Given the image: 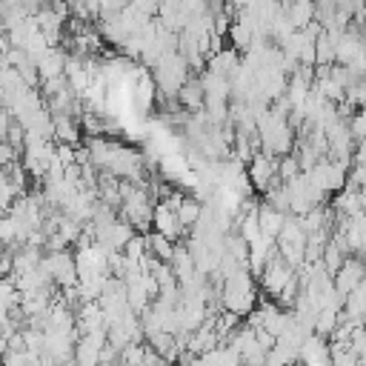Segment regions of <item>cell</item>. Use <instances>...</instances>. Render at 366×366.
Masks as SVG:
<instances>
[{"mask_svg":"<svg viewBox=\"0 0 366 366\" xmlns=\"http://www.w3.org/2000/svg\"><path fill=\"white\" fill-rule=\"evenodd\" d=\"M329 366H360V363H357V355L352 349H337V352H332Z\"/></svg>","mask_w":366,"mask_h":366,"instance_id":"cell-31","label":"cell"},{"mask_svg":"<svg viewBox=\"0 0 366 366\" xmlns=\"http://www.w3.org/2000/svg\"><path fill=\"white\" fill-rule=\"evenodd\" d=\"M152 226H154V232H160V234H163V237H169L172 243H177L180 237H186V234H189V229H183V226H180V220H177L174 209H172L166 200L154 203V212H152Z\"/></svg>","mask_w":366,"mask_h":366,"instance_id":"cell-10","label":"cell"},{"mask_svg":"<svg viewBox=\"0 0 366 366\" xmlns=\"http://www.w3.org/2000/svg\"><path fill=\"white\" fill-rule=\"evenodd\" d=\"M343 260H346V254L340 252V246L329 240V243L323 246V252H320V263H323V269H326L329 274H335V272L340 269V263H343Z\"/></svg>","mask_w":366,"mask_h":366,"instance_id":"cell-27","label":"cell"},{"mask_svg":"<svg viewBox=\"0 0 366 366\" xmlns=\"http://www.w3.org/2000/svg\"><path fill=\"white\" fill-rule=\"evenodd\" d=\"M146 246H149V254H154L157 260H163V263L172 260L174 243H172L169 237H163L160 232H146Z\"/></svg>","mask_w":366,"mask_h":366,"instance_id":"cell-25","label":"cell"},{"mask_svg":"<svg viewBox=\"0 0 366 366\" xmlns=\"http://www.w3.org/2000/svg\"><path fill=\"white\" fill-rule=\"evenodd\" d=\"M346 174H349V166L346 163H340V160H329V157H323V160H317L309 172H306V177L312 180V186H317L320 192H340L343 186H346Z\"/></svg>","mask_w":366,"mask_h":366,"instance_id":"cell-5","label":"cell"},{"mask_svg":"<svg viewBox=\"0 0 366 366\" xmlns=\"http://www.w3.org/2000/svg\"><path fill=\"white\" fill-rule=\"evenodd\" d=\"M363 274H366V263L360 260V257H355V254H349L343 263H340V269L332 274V283H335V292L340 295V297H346L352 289H357V283L363 280Z\"/></svg>","mask_w":366,"mask_h":366,"instance_id":"cell-9","label":"cell"},{"mask_svg":"<svg viewBox=\"0 0 366 366\" xmlns=\"http://www.w3.org/2000/svg\"><path fill=\"white\" fill-rule=\"evenodd\" d=\"M169 266H172V272H174V277H177V286L189 283V280H194V277L200 274V272L194 269V260H192L189 249H186V246H177V243H174V252H172Z\"/></svg>","mask_w":366,"mask_h":366,"instance_id":"cell-16","label":"cell"},{"mask_svg":"<svg viewBox=\"0 0 366 366\" xmlns=\"http://www.w3.org/2000/svg\"><path fill=\"white\" fill-rule=\"evenodd\" d=\"M297 174H300L297 157H295V154H280V157H277V180H280V183H289V180L297 177Z\"/></svg>","mask_w":366,"mask_h":366,"instance_id":"cell-28","label":"cell"},{"mask_svg":"<svg viewBox=\"0 0 366 366\" xmlns=\"http://www.w3.org/2000/svg\"><path fill=\"white\" fill-rule=\"evenodd\" d=\"M203 100H206V94H203L200 77H186L183 86L177 89V103H180V109H186V112H200V109H203Z\"/></svg>","mask_w":366,"mask_h":366,"instance_id":"cell-15","label":"cell"},{"mask_svg":"<svg viewBox=\"0 0 366 366\" xmlns=\"http://www.w3.org/2000/svg\"><path fill=\"white\" fill-rule=\"evenodd\" d=\"M283 3H286V0H283Z\"/></svg>","mask_w":366,"mask_h":366,"instance_id":"cell-39","label":"cell"},{"mask_svg":"<svg viewBox=\"0 0 366 366\" xmlns=\"http://www.w3.org/2000/svg\"><path fill=\"white\" fill-rule=\"evenodd\" d=\"M51 123H54V140L57 143L77 146V137H80L77 117H71V114H51Z\"/></svg>","mask_w":366,"mask_h":366,"instance_id":"cell-21","label":"cell"},{"mask_svg":"<svg viewBox=\"0 0 366 366\" xmlns=\"http://www.w3.org/2000/svg\"><path fill=\"white\" fill-rule=\"evenodd\" d=\"M346 126H349V134H352V140H355V143L366 140V112H363V109H360V112H355V114L346 120Z\"/></svg>","mask_w":366,"mask_h":366,"instance_id":"cell-29","label":"cell"},{"mask_svg":"<svg viewBox=\"0 0 366 366\" xmlns=\"http://www.w3.org/2000/svg\"><path fill=\"white\" fill-rule=\"evenodd\" d=\"M335 63V40L320 31L315 37V66H332Z\"/></svg>","mask_w":366,"mask_h":366,"instance_id":"cell-26","label":"cell"},{"mask_svg":"<svg viewBox=\"0 0 366 366\" xmlns=\"http://www.w3.org/2000/svg\"><path fill=\"white\" fill-rule=\"evenodd\" d=\"M40 266L46 269V274L51 277V283H57L60 289H66V286H74V283H77L74 252H69V249H57V252L43 254Z\"/></svg>","mask_w":366,"mask_h":366,"instance_id":"cell-6","label":"cell"},{"mask_svg":"<svg viewBox=\"0 0 366 366\" xmlns=\"http://www.w3.org/2000/svg\"><path fill=\"white\" fill-rule=\"evenodd\" d=\"M206 69L214 71V74H220V77H229V80H232L234 71L240 69V51H237V49H217V51L209 54Z\"/></svg>","mask_w":366,"mask_h":366,"instance_id":"cell-14","label":"cell"},{"mask_svg":"<svg viewBox=\"0 0 366 366\" xmlns=\"http://www.w3.org/2000/svg\"><path fill=\"white\" fill-rule=\"evenodd\" d=\"M254 340H257V343H260V346H263V349L269 352V349L274 346V340H277V337H274L272 332H266L263 326H257V329H254Z\"/></svg>","mask_w":366,"mask_h":366,"instance_id":"cell-32","label":"cell"},{"mask_svg":"<svg viewBox=\"0 0 366 366\" xmlns=\"http://www.w3.org/2000/svg\"><path fill=\"white\" fill-rule=\"evenodd\" d=\"M120 217L126 223H132L137 232H146L152 226V212H154V200L152 194L143 189V186H134L132 180L129 183H120Z\"/></svg>","mask_w":366,"mask_h":366,"instance_id":"cell-4","label":"cell"},{"mask_svg":"<svg viewBox=\"0 0 366 366\" xmlns=\"http://www.w3.org/2000/svg\"><path fill=\"white\" fill-rule=\"evenodd\" d=\"M257 140H260V152L280 157L295 149V129L289 126L283 112L269 106L266 112L257 114Z\"/></svg>","mask_w":366,"mask_h":366,"instance_id":"cell-1","label":"cell"},{"mask_svg":"<svg viewBox=\"0 0 366 366\" xmlns=\"http://www.w3.org/2000/svg\"><path fill=\"white\" fill-rule=\"evenodd\" d=\"M6 51H9V37H6V34H0V57H3Z\"/></svg>","mask_w":366,"mask_h":366,"instance_id":"cell-34","label":"cell"},{"mask_svg":"<svg viewBox=\"0 0 366 366\" xmlns=\"http://www.w3.org/2000/svg\"><path fill=\"white\" fill-rule=\"evenodd\" d=\"M315 3H317V0H315Z\"/></svg>","mask_w":366,"mask_h":366,"instance_id":"cell-38","label":"cell"},{"mask_svg":"<svg viewBox=\"0 0 366 366\" xmlns=\"http://www.w3.org/2000/svg\"><path fill=\"white\" fill-rule=\"evenodd\" d=\"M220 306L226 312H234L237 317H246L257 306V289H254L252 272L246 266L223 277V283H220Z\"/></svg>","mask_w":366,"mask_h":366,"instance_id":"cell-2","label":"cell"},{"mask_svg":"<svg viewBox=\"0 0 366 366\" xmlns=\"http://www.w3.org/2000/svg\"><path fill=\"white\" fill-rule=\"evenodd\" d=\"M337 320H340V309H335V306H320V309H317V317H315V335L332 337Z\"/></svg>","mask_w":366,"mask_h":366,"instance_id":"cell-24","label":"cell"},{"mask_svg":"<svg viewBox=\"0 0 366 366\" xmlns=\"http://www.w3.org/2000/svg\"><path fill=\"white\" fill-rule=\"evenodd\" d=\"M200 212H203V203H200V197H194V194L180 197V203L174 206V214H177V220H180L183 229H192V226L197 223Z\"/></svg>","mask_w":366,"mask_h":366,"instance_id":"cell-22","label":"cell"},{"mask_svg":"<svg viewBox=\"0 0 366 366\" xmlns=\"http://www.w3.org/2000/svg\"><path fill=\"white\" fill-rule=\"evenodd\" d=\"M97 31H100V37H103L106 43H114V46H120V43L129 37V29L123 26L120 11H114V14H100V17H97Z\"/></svg>","mask_w":366,"mask_h":366,"instance_id":"cell-18","label":"cell"},{"mask_svg":"<svg viewBox=\"0 0 366 366\" xmlns=\"http://www.w3.org/2000/svg\"><path fill=\"white\" fill-rule=\"evenodd\" d=\"M292 272H295V269H292V266H289V263L274 252V254L266 260V266L260 269V274H257V277H260L263 292H266V295H272V297H277V292L286 286V280L292 277Z\"/></svg>","mask_w":366,"mask_h":366,"instance_id":"cell-8","label":"cell"},{"mask_svg":"<svg viewBox=\"0 0 366 366\" xmlns=\"http://www.w3.org/2000/svg\"><path fill=\"white\" fill-rule=\"evenodd\" d=\"M154 366H174V363H172V360H163V357H160V360H157Z\"/></svg>","mask_w":366,"mask_h":366,"instance_id":"cell-35","label":"cell"},{"mask_svg":"<svg viewBox=\"0 0 366 366\" xmlns=\"http://www.w3.org/2000/svg\"><path fill=\"white\" fill-rule=\"evenodd\" d=\"M34 20H37L40 34L49 40V46H57V40L63 37V20H66V17H60V14L49 6V9H43V11H37Z\"/></svg>","mask_w":366,"mask_h":366,"instance_id":"cell-17","label":"cell"},{"mask_svg":"<svg viewBox=\"0 0 366 366\" xmlns=\"http://www.w3.org/2000/svg\"><path fill=\"white\" fill-rule=\"evenodd\" d=\"M246 174H249V183L252 189L257 192H266L272 183H277V160L274 154L269 152H254L246 163Z\"/></svg>","mask_w":366,"mask_h":366,"instance_id":"cell-7","label":"cell"},{"mask_svg":"<svg viewBox=\"0 0 366 366\" xmlns=\"http://www.w3.org/2000/svg\"><path fill=\"white\" fill-rule=\"evenodd\" d=\"M200 83H203V94H206L203 106H220V103H229L232 100V83H229V77H220V74L203 69L200 71Z\"/></svg>","mask_w":366,"mask_h":366,"instance_id":"cell-11","label":"cell"},{"mask_svg":"<svg viewBox=\"0 0 366 366\" xmlns=\"http://www.w3.org/2000/svg\"><path fill=\"white\" fill-rule=\"evenodd\" d=\"M66 57H69V54H66L63 49L49 46V49L34 60L40 83H43V80H51V77H60V74H63V69H66Z\"/></svg>","mask_w":366,"mask_h":366,"instance_id":"cell-13","label":"cell"},{"mask_svg":"<svg viewBox=\"0 0 366 366\" xmlns=\"http://www.w3.org/2000/svg\"><path fill=\"white\" fill-rule=\"evenodd\" d=\"M51 289L49 286H40V289H29V292H20V300H17V306H20V312L31 320V317H40L49 306H51Z\"/></svg>","mask_w":366,"mask_h":366,"instance_id":"cell-12","label":"cell"},{"mask_svg":"<svg viewBox=\"0 0 366 366\" xmlns=\"http://www.w3.org/2000/svg\"><path fill=\"white\" fill-rule=\"evenodd\" d=\"M283 11H286V17L295 29H303L315 20V0H286Z\"/></svg>","mask_w":366,"mask_h":366,"instance_id":"cell-20","label":"cell"},{"mask_svg":"<svg viewBox=\"0 0 366 366\" xmlns=\"http://www.w3.org/2000/svg\"><path fill=\"white\" fill-rule=\"evenodd\" d=\"M23 140H26V132H23V126H20L17 120H11V126H9V132H6V143H9L11 149L23 152Z\"/></svg>","mask_w":366,"mask_h":366,"instance_id":"cell-30","label":"cell"},{"mask_svg":"<svg viewBox=\"0 0 366 366\" xmlns=\"http://www.w3.org/2000/svg\"><path fill=\"white\" fill-rule=\"evenodd\" d=\"M229 40H232V49H237V51L243 54V51L252 46L254 31H252V26H249L243 17H234L232 26H229Z\"/></svg>","mask_w":366,"mask_h":366,"instance_id":"cell-23","label":"cell"},{"mask_svg":"<svg viewBox=\"0 0 366 366\" xmlns=\"http://www.w3.org/2000/svg\"><path fill=\"white\" fill-rule=\"evenodd\" d=\"M9 126H11V114H9V109L3 106V109H0V140H6Z\"/></svg>","mask_w":366,"mask_h":366,"instance_id":"cell-33","label":"cell"},{"mask_svg":"<svg viewBox=\"0 0 366 366\" xmlns=\"http://www.w3.org/2000/svg\"><path fill=\"white\" fill-rule=\"evenodd\" d=\"M357 254H360V260H363V263H366V243H363V249H360V252H357Z\"/></svg>","mask_w":366,"mask_h":366,"instance_id":"cell-36","label":"cell"},{"mask_svg":"<svg viewBox=\"0 0 366 366\" xmlns=\"http://www.w3.org/2000/svg\"><path fill=\"white\" fill-rule=\"evenodd\" d=\"M189 77V66L186 60L180 57V51H163L160 60L152 66V80H154V89H157V97L160 100H174L177 97V89L183 86V80Z\"/></svg>","mask_w":366,"mask_h":366,"instance_id":"cell-3","label":"cell"},{"mask_svg":"<svg viewBox=\"0 0 366 366\" xmlns=\"http://www.w3.org/2000/svg\"><path fill=\"white\" fill-rule=\"evenodd\" d=\"M257 223H260V232H263L266 237L277 240V234H280V229H283V223H286V212H277V209H272L269 203H260V209H257Z\"/></svg>","mask_w":366,"mask_h":366,"instance_id":"cell-19","label":"cell"},{"mask_svg":"<svg viewBox=\"0 0 366 366\" xmlns=\"http://www.w3.org/2000/svg\"><path fill=\"white\" fill-rule=\"evenodd\" d=\"M100 366H123L120 360H112V363H100Z\"/></svg>","mask_w":366,"mask_h":366,"instance_id":"cell-37","label":"cell"}]
</instances>
